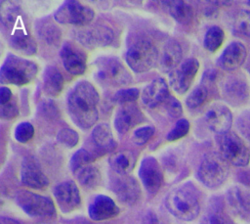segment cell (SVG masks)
Returning a JSON list of instances; mask_svg holds the SVG:
<instances>
[{
    "label": "cell",
    "instance_id": "cell-1",
    "mask_svg": "<svg viewBox=\"0 0 250 224\" xmlns=\"http://www.w3.org/2000/svg\"><path fill=\"white\" fill-rule=\"evenodd\" d=\"M99 93L88 81L77 82L67 97V109L74 123L83 128H90L98 119L97 105Z\"/></svg>",
    "mask_w": 250,
    "mask_h": 224
},
{
    "label": "cell",
    "instance_id": "cell-2",
    "mask_svg": "<svg viewBox=\"0 0 250 224\" xmlns=\"http://www.w3.org/2000/svg\"><path fill=\"white\" fill-rule=\"evenodd\" d=\"M37 71L38 67L35 63L8 54L0 69V82L2 84L24 85L33 80Z\"/></svg>",
    "mask_w": 250,
    "mask_h": 224
},
{
    "label": "cell",
    "instance_id": "cell-3",
    "mask_svg": "<svg viewBox=\"0 0 250 224\" xmlns=\"http://www.w3.org/2000/svg\"><path fill=\"white\" fill-rule=\"evenodd\" d=\"M165 205L170 213L186 221L193 220L200 211L196 195L186 186L171 191L165 199Z\"/></svg>",
    "mask_w": 250,
    "mask_h": 224
},
{
    "label": "cell",
    "instance_id": "cell-4",
    "mask_svg": "<svg viewBox=\"0 0 250 224\" xmlns=\"http://www.w3.org/2000/svg\"><path fill=\"white\" fill-rule=\"evenodd\" d=\"M96 79L107 86H124L132 82L130 72L113 57H102L95 62Z\"/></svg>",
    "mask_w": 250,
    "mask_h": 224
},
{
    "label": "cell",
    "instance_id": "cell-5",
    "mask_svg": "<svg viewBox=\"0 0 250 224\" xmlns=\"http://www.w3.org/2000/svg\"><path fill=\"white\" fill-rule=\"evenodd\" d=\"M229 164L222 154L209 153L204 156L198 168V179L207 187L220 186L228 177Z\"/></svg>",
    "mask_w": 250,
    "mask_h": 224
},
{
    "label": "cell",
    "instance_id": "cell-6",
    "mask_svg": "<svg viewBox=\"0 0 250 224\" xmlns=\"http://www.w3.org/2000/svg\"><path fill=\"white\" fill-rule=\"evenodd\" d=\"M158 58L156 47L147 40H139L126 53V63L135 72L141 73L151 69Z\"/></svg>",
    "mask_w": 250,
    "mask_h": 224
},
{
    "label": "cell",
    "instance_id": "cell-7",
    "mask_svg": "<svg viewBox=\"0 0 250 224\" xmlns=\"http://www.w3.org/2000/svg\"><path fill=\"white\" fill-rule=\"evenodd\" d=\"M218 143L224 157L236 166H245L250 160V151L244 142L233 132L218 136Z\"/></svg>",
    "mask_w": 250,
    "mask_h": 224
},
{
    "label": "cell",
    "instance_id": "cell-8",
    "mask_svg": "<svg viewBox=\"0 0 250 224\" xmlns=\"http://www.w3.org/2000/svg\"><path fill=\"white\" fill-rule=\"evenodd\" d=\"M94 11L77 1H66L54 14L55 20L62 24L88 25L94 19Z\"/></svg>",
    "mask_w": 250,
    "mask_h": 224
},
{
    "label": "cell",
    "instance_id": "cell-9",
    "mask_svg": "<svg viewBox=\"0 0 250 224\" xmlns=\"http://www.w3.org/2000/svg\"><path fill=\"white\" fill-rule=\"evenodd\" d=\"M16 202L30 216H53L56 214L53 201L44 196L29 191H20L16 196Z\"/></svg>",
    "mask_w": 250,
    "mask_h": 224
},
{
    "label": "cell",
    "instance_id": "cell-10",
    "mask_svg": "<svg viewBox=\"0 0 250 224\" xmlns=\"http://www.w3.org/2000/svg\"><path fill=\"white\" fill-rule=\"evenodd\" d=\"M198 68V61L195 58H189L169 72V83L173 90L178 94L186 93L191 85Z\"/></svg>",
    "mask_w": 250,
    "mask_h": 224
},
{
    "label": "cell",
    "instance_id": "cell-11",
    "mask_svg": "<svg viewBox=\"0 0 250 224\" xmlns=\"http://www.w3.org/2000/svg\"><path fill=\"white\" fill-rule=\"evenodd\" d=\"M114 38L112 29L104 24L87 26L77 32V39L88 48L105 47L111 44Z\"/></svg>",
    "mask_w": 250,
    "mask_h": 224
},
{
    "label": "cell",
    "instance_id": "cell-12",
    "mask_svg": "<svg viewBox=\"0 0 250 224\" xmlns=\"http://www.w3.org/2000/svg\"><path fill=\"white\" fill-rule=\"evenodd\" d=\"M139 175L143 185L148 193L155 194L159 190L162 184L163 175L161 167L154 157H146L142 160Z\"/></svg>",
    "mask_w": 250,
    "mask_h": 224
},
{
    "label": "cell",
    "instance_id": "cell-13",
    "mask_svg": "<svg viewBox=\"0 0 250 224\" xmlns=\"http://www.w3.org/2000/svg\"><path fill=\"white\" fill-rule=\"evenodd\" d=\"M21 178L22 184L33 189H43L49 184L47 176L41 170L40 164L34 157H26L22 160Z\"/></svg>",
    "mask_w": 250,
    "mask_h": 224
},
{
    "label": "cell",
    "instance_id": "cell-14",
    "mask_svg": "<svg viewBox=\"0 0 250 224\" xmlns=\"http://www.w3.org/2000/svg\"><path fill=\"white\" fill-rule=\"evenodd\" d=\"M62 58L65 70L73 75H79L86 70L87 56L85 53L70 43H64L61 49Z\"/></svg>",
    "mask_w": 250,
    "mask_h": 224
},
{
    "label": "cell",
    "instance_id": "cell-15",
    "mask_svg": "<svg viewBox=\"0 0 250 224\" xmlns=\"http://www.w3.org/2000/svg\"><path fill=\"white\" fill-rule=\"evenodd\" d=\"M144 119V114L139 107L133 103L122 105L115 115L114 125L116 130L123 134L139 124Z\"/></svg>",
    "mask_w": 250,
    "mask_h": 224
},
{
    "label": "cell",
    "instance_id": "cell-16",
    "mask_svg": "<svg viewBox=\"0 0 250 224\" xmlns=\"http://www.w3.org/2000/svg\"><path fill=\"white\" fill-rule=\"evenodd\" d=\"M54 195L62 211H70L80 204L79 190L73 181H65L57 185Z\"/></svg>",
    "mask_w": 250,
    "mask_h": 224
},
{
    "label": "cell",
    "instance_id": "cell-17",
    "mask_svg": "<svg viewBox=\"0 0 250 224\" xmlns=\"http://www.w3.org/2000/svg\"><path fill=\"white\" fill-rule=\"evenodd\" d=\"M205 119L209 128L220 135L229 132L232 122V115L226 106L214 105L207 111Z\"/></svg>",
    "mask_w": 250,
    "mask_h": 224
},
{
    "label": "cell",
    "instance_id": "cell-18",
    "mask_svg": "<svg viewBox=\"0 0 250 224\" xmlns=\"http://www.w3.org/2000/svg\"><path fill=\"white\" fill-rule=\"evenodd\" d=\"M8 40L13 49L22 54L34 55L37 51L36 42L26 30L23 22L11 29V34Z\"/></svg>",
    "mask_w": 250,
    "mask_h": 224
},
{
    "label": "cell",
    "instance_id": "cell-19",
    "mask_svg": "<svg viewBox=\"0 0 250 224\" xmlns=\"http://www.w3.org/2000/svg\"><path fill=\"white\" fill-rule=\"evenodd\" d=\"M169 96V88L165 79L156 78L143 90L142 101L146 107L153 109L164 103Z\"/></svg>",
    "mask_w": 250,
    "mask_h": 224
},
{
    "label": "cell",
    "instance_id": "cell-20",
    "mask_svg": "<svg viewBox=\"0 0 250 224\" xmlns=\"http://www.w3.org/2000/svg\"><path fill=\"white\" fill-rule=\"evenodd\" d=\"M119 213V208L115 202L107 196H97L89 206V216L95 221L112 218Z\"/></svg>",
    "mask_w": 250,
    "mask_h": 224
},
{
    "label": "cell",
    "instance_id": "cell-21",
    "mask_svg": "<svg viewBox=\"0 0 250 224\" xmlns=\"http://www.w3.org/2000/svg\"><path fill=\"white\" fill-rule=\"evenodd\" d=\"M246 58V49L239 42L230 43L219 58L218 65L225 70L230 71L239 67Z\"/></svg>",
    "mask_w": 250,
    "mask_h": 224
},
{
    "label": "cell",
    "instance_id": "cell-22",
    "mask_svg": "<svg viewBox=\"0 0 250 224\" xmlns=\"http://www.w3.org/2000/svg\"><path fill=\"white\" fill-rule=\"evenodd\" d=\"M113 187L116 196L122 202L132 204L140 198V186L137 180L131 176L122 175L121 178L116 180Z\"/></svg>",
    "mask_w": 250,
    "mask_h": 224
},
{
    "label": "cell",
    "instance_id": "cell-23",
    "mask_svg": "<svg viewBox=\"0 0 250 224\" xmlns=\"http://www.w3.org/2000/svg\"><path fill=\"white\" fill-rule=\"evenodd\" d=\"M183 58V51L180 44L174 40H168L163 48L159 60V68L162 72H171L176 68Z\"/></svg>",
    "mask_w": 250,
    "mask_h": 224
},
{
    "label": "cell",
    "instance_id": "cell-24",
    "mask_svg": "<svg viewBox=\"0 0 250 224\" xmlns=\"http://www.w3.org/2000/svg\"><path fill=\"white\" fill-rule=\"evenodd\" d=\"M110 167L120 175H127L136 164V157L131 151L122 150L112 154L108 158Z\"/></svg>",
    "mask_w": 250,
    "mask_h": 224
},
{
    "label": "cell",
    "instance_id": "cell-25",
    "mask_svg": "<svg viewBox=\"0 0 250 224\" xmlns=\"http://www.w3.org/2000/svg\"><path fill=\"white\" fill-rule=\"evenodd\" d=\"M43 87L46 94L52 97L58 96L63 88V78L60 70L53 66L45 68L43 75Z\"/></svg>",
    "mask_w": 250,
    "mask_h": 224
},
{
    "label": "cell",
    "instance_id": "cell-26",
    "mask_svg": "<svg viewBox=\"0 0 250 224\" xmlns=\"http://www.w3.org/2000/svg\"><path fill=\"white\" fill-rule=\"evenodd\" d=\"M92 137L95 144L104 152H110L116 146L111 129L106 123L98 124L92 132Z\"/></svg>",
    "mask_w": 250,
    "mask_h": 224
},
{
    "label": "cell",
    "instance_id": "cell-27",
    "mask_svg": "<svg viewBox=\"0 0 250 224\" xmlns=\"http://www.w3.org/2000/svg\"><path fill=\"white\" fill-rule=\"evenodd\" d=\"M21 13V11L18 5L10 1L2 2L0 6V18L2 24L6 28L12 29L22 22Z\"/></svg>",
    "mask_w": 250,
    "mask_h": 224
},
{
    "label": "cell",
    "instance_id": "cell-28",
    "mask_svg": "<svg viewBox=\"0 0 250 224\" xmlns=\"http://www.w3.org/2000/svg\"><path fill=\"white\" fill-rule=\"evenodd\" d=\"M172 18L180 23H188L193 17L192 7L184 1H164Z\"/></svg>",
    "mask_w": 250,
    "mask_h": 224
},
{
    "label": "cell",
    "instance_id": "cell-29",
    "mask_svg": "<svg viewBox=\"0 0 250 224\" xmlns=\"http://www.w3.org/2000/svg\"><path fill=\"white\" fill-rule=\"evenodd\" d=\"M79 183L86 188H95L101 182V174L97 167L86 165L74 173Z\"/></svg>",
    "mask_w": 250,
    "mask_h": 224
},
{
    "label": "cell",
    "instance_id": "cell-30",
    "mask_svg": "<svg viewBox=\"0 0 250 224\" xmlns=\"http://www.w3.org/2000/svg\"><path fill=\"white\" fill-rule=\"evenodd\" d=\"M38 34L43 41L49 45L57 46L61 41L62 32L60 28L51 22H43L38 28Z\"/></svg>",
    "mask_w": 250,
    "mask_h": 224
},
{
    "label": "cell",
    "instance_id": "cell-31",
    "mask_svg": "<svg viewBox=\"0 0 250 224\" xmlns=\"http://www.w3.org/2000/svg\"><path fill=\"white\" fill-rule=\"evenodd\" d=\"M224 41V31L219 26L210 27L204 36L203 45L210 52H215Z\"/></svg>",
    "mask_w": 250,
    "mask_h": 224
},
{
    "label": "cell",
    "instance_id": "cell-32",
    "mask_svg": "<svg viewBox=\"0 0 250 224\" xmlns=\"http://www.w3.org/2000/svg\"><path fill=\"white\" fill-rule=\"evenodd\" d=\"M207 88L204 85L195 87L187 97L186 104L189 109H196L201 106L207 98Z\"/></svg>",
    "mask_w": 250,
    "mask_h": 224
},
{
    "label": "cell",
    "instance_id": "cell-33",
    "mask_svg": "<svg viewBox=\"0 0 250 224\" xmlns=\"http://www.w3.org/2000/svg\"><path fill=\"white\" fill-rule=\"evenodd\" d=\"M92 160H93V157L86 150L80 149L72 156L69 166L71 171L75 173L82 167L89 165Z\"/></svg>",
    "mask_w": 250,
    "mask_h": 224
},
{
    "label": "cell",
    "instance_id": "cell-34",
    "mask_svg": "<svg viewBox=\"0 0 250 224\" xmlns=\"http://www.w3.org/2000/svg\"><path fill=\"white\" fill-rule=\"evenodd\" d=\"M233 29L239 34L250 36V12H239L233 22Z\"/></svg>",
    "mask_w": 250,
    "mask_h": 224
},
{
    "label": "cell",
    "instance_id": "cell-35",
    "mask_svg": "<svg viewBox=\"0 0 250 224\" xmlns=\"http://www.w3.org/2000/svg\"><path fill=\"white\" fill-rule=\"evenodd\" d=\"M201 224H233V222L224 211L211 209L202 217Z\"/></svg>",
    "mask_w": 250,
    "mask_h": 224
},
{
    "label": "cell",
    "instance_id": "cell-36",
    "mask_svg": "<svg viewBox=\"0 0 250 224\" xmlns=\"http://www.w3.org/2000/svg\"><path fill=\"white\" fill-rule=\"evenodd\" d=\"M140 96V90L138 88H127V89H121L118 90L114 96L113 99L116 103L124 105L135 102Z\"/></svg>",
    "mask_w": 250,
    "mask_h": 224
},
{
    "label": "cell",
    "instance_id": "cell-37",
    "mask_svg": "<svg viewBox=\"0 0 250 224\" xmlns=\"http://www.w3.org/2000/svg\"><path fill=\"white\" fill-rule=\"evenodd\" d=\"M34 135V128L29 122H21L15 130V138L20 143L28 142Z\"/></svg>",
    "mask_w": 250,
    "mask_h": 224
},
{
    "label": "cell",
    "instance_id": "cell-38",
    "mask_svg": "<svg viewBox=\"0 0 250 224\" xmlns=\"http://www.w3.org/2000/svg\"><path fill=\"white\" fill-rule=\"evenodd\" d=\"M188 130H189V122L185 118H181L176 122L175 127L168 133L167 140L176 141L178 139H181L188 134Z\"/></svg>",
    "mask_w": 250,
    "mask_h": 224
},
{
    "label": "cell",
    "instance_id": "cell-39",
    "mask_svg": "<svg viewBox=\"0 0 250 224\" xmlns=\"http://www.w3.org/2000/svg\"><path fill=\"white\" fill-rule=\"evenodd\" d=\"M57 139L61 144L66 147H74L79 141V136L76 131L70 128H63L59 131Z\"/></svg>",
    "mask_w": 250,
    "mask_h": 224
},
{
    "label": "cell",
    "instance_id": "cell-40",
    "mask_svg": "<svg viewBox=\"0 0 250 224\" xmlns=\"http://www.w3.org/2000/svg\"><path fill=\"white\" fill-rule=\"evenodd\" d=\"M154 134V127L144 126L134 131L133 141L137 145H143L148 141V139Z\"/></svg>",
    "mask_w": 250,
    "mask_h": 224
},
{
    "label": "cell",
    "instance_id": "cell-41",
    "mask_svg": "<svg viewBox=\"0 0 250 224\" xmlns=\"http://www.w3.org/2000/svg\"><path fill=\"white\" fill-rule=\"evenodd\" d=\"M164 104H165V109H166L167 112L172 117L177 118L183 114L182 105L174 96H169L168 99L164 102Z\"/></svg>",
    "mask_w": 250,
    "mask_h": 224
},
{
    "label": "cell",
    "instance_id": "cell-42",
    "mask_svg": "<svg viewBox=\"0 0 250 224\" xmlns=\"http://www.w3.org/2000/svg\"><path fill=\"white\" fill-rule=\"evenodd\" d=\"M19 114V109L16 101L11 100L5 105H0V116L4 119H11Z\"/></svg>",
    "mask_w": 250,
    "mask_h": 224
},
{
    "label": "cell",
    "instance_id": "cell-43",
    "mask_svg": "<svg viewBox=\"0 0 250 224\" xmlns=\"http://www.w3.org/2000/svg\"><path fill=\"white\" fill-rule=\"evenodd\" d=\"M245 91L246 90L242 89V85L238 81L230 83L226 88V93L229 95V97H234L235 99H241L242 94H245Z\"/></svg>",
    "mask_w": 250,
    "mask_h": 224
},
{
    "label": "cell",
    "instance_id": "cell-44",
    "mask_svg": "<svg viewBox=\"0 0 250 224\" xmlns=\"http://www.w3.org/2000/svg\"><path fill=\"white\" fill-rule=\"evenodd\" d=\"M239 128L242 134L250 140V113H244L239 120Z\"/></svg>",
    "mask_w": 250,
    "mask_h": 224
},
{
    "label": "cell",
    "instance_id": "cell-45",
    "mask_svg": "<svg viewBox=\"0 0 250 224\" xmlns=\"http://www.w3.org/2000/svg\"><path fill=\"white\" fill-rule=\"evenodd\" d=\"M42 108H43L44 113H45L46 115H48V116H53V117H55V116L58 115V113H59L56 105H55L52 101L44 102L43 105H42Z\"/></svg>",
    "mask_w": 250,
    "mask_h": 224
},
{
    "label": "cell",
    "instance_id": "cell-46",
    "mask_svg": "<svg viewBox=\"0 0 250 224\" xmlns=\"http://www.w3.org/2000/svg\"><path fill=\"white\" fill-rule=\"evenodd\" d=\"M12 100V91L10 88L2 86L0 88V105H5Z\"/></svg>",
    "mask_w": 250,
    "mask_h": 224
},
{
    "label": "cell",
    "instance_id": "cell-47",
    "mask_svg": "<svg viewBox=\"0 0 250 224\" xmlns=\"http://www.w3.org/2000/svg\"><path fill=\"white\" fill-rule=\"evenodd\" d=\"M143 224H162V222L159 220L156 214L149 211L144 218Z\"/></svg>",
    "mask_w": 250,
    "mask_h": 224
},
{
    "label": "cell",
    "instance_id": "cell-48",
    "mask_svg": "<svg viewBox=\"0 0 250 224\" xmlns=\"http://www.w3.org/2000/svg\"><path fill=\"white\" fill-rule=\"evenodd\" d=\"M0 224H20V223H19L18 221H16L15 219L2 216V217L0 218Z\"/></svg>",
    "mask_w": 250,
    "mask_h": 224
},
{
    "label": "cell",
    "instance_id": "cell-49",
    "mask_svg": "<svg viewBox=\"0 0 250 224\" xmlns=\"http://www.w3.org/2000/svg\"><path fill=\"white\" fill-rule=\"evenodd\" d=\"M40 224H44V223H40Z\"/></svg>",
    "mask_w": 250,
    "mask_h": 224
}]
</instances>
